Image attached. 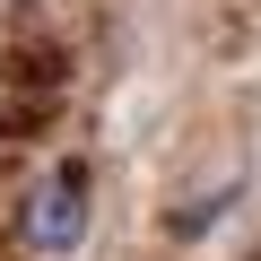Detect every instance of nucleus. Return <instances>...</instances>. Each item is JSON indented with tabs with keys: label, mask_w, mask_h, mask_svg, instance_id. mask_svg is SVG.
<instances>
[{
	"label": "nucleus",
	"mask_w": 261,
	"mask_h": 261,
	"mask_svg": "<svg viewBox=\"0 0 261 261\" xmlns=\"http://www.w3.org/2000/svg\"><path fill=\"white\" fill-rule=\"evenodd\" d=\"M18 235H27V252H44V261H70V252L87 244V174H79V166H53V174L27 192V209H18Z\"/></svg>",
	"instance_id": "1"
}]
</instances>
